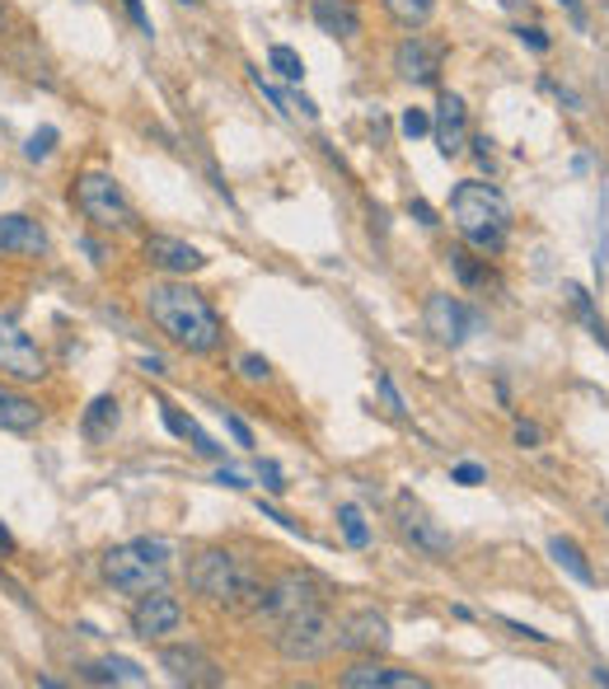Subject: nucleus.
<instances>
[{
  "instance_id": "40",
  "label": "nucleus",
  "mask_w": 609,
  "mask_h": 689,
  "mask_svg": "<svg viewBox=\"0 0 609 689\" xmlns=\"http://www.w3.org/2000/svg\"><path fill=\"white\" fill-rule=\"evenodd\" d=\"M520 38H525V43H530L535 52H544V48H549V38H544V29H520Z\"/></svg>"
},
{
  "instance_id": "10",
  "label": "nucleus",
  "mask_w": 609,
  "mask_h": 689,
  "mask_svg": "<svg viewBox=\"0 0 609 689\" xmlns=\"http://www.w3.org/2000/svg\"><path fill=\"white\" fill-rule=\"evenodd\" d=\"M183 629V600L170 596V587H155V591H145L136 596L132 605V634L145 638V642H164L170 634Z\"/></svg>"
},
{
  "instance_id": "3",
  "label": "nucleus",
  "mask_w": 609,
  "mask_h": 689,
  "mask_svg": "<svg viewBox=\"0 0 609 689\" xmlns=\"http://www.w3.org/2000/svg\"><path fill=\"white\" fill-rule=\"evenodd\" d=\"M450 221L474 249L483 254H501V244L511 235V202L501 197V188L465 179L450 193Z\"/></svg>"
},
{
  "instance_id": "13",
  "label": "nucleus",
  "mask_w": 609,
  "mask_h": 689,
  "mask_svg": "<svg viewBox=\"0 0 609 689\" xmlns=\"http://www.w3.org/2000/svg\"><path fill=\"white\" fill-rule=\"evenodd\" d=\"M423 324H427V333L440 347H459L478 328V320L450 296V291H432L427 305H423Z\"/></svg>"
},
{
  "instance_id": "6",
  "label": "nucleus",
  "mask_w": 609,
  "mask_h": 689,
  "mask_svg": "<svg viewBox=\"0 0 609 689\" xmlns=\"http://www.w3.org/2000/svg\"><path fill=\"white\" fill-rule=\"evenodd\" d=\"M333 638H338V624H333V615L324 610H301L277 624V634H272V642H277V657L291 661V666H314L324 661L333 652Z\"/></svg>"
},
{
  "instance_id": "22",
  "label": "nucleus",
  "mask_w": 609,
  "mask_h": 689,
  "mask_svg": "<svg viewBox=\"0 0 609 689\" xmlns=\"http://www.w3.org/2000/svg\"><path fill=\"white\" fill-rule=\"evenodd\" d=\"M549 554L558 558V568H567V573H572V577L581 581V587H591V581H596V568H591V563H586V554H581L577 539L554 535V539H549Z\"/></svg>"
},
{
  "instance_id": "43",
  "label": "nucleus",
  "mask_w": 609,
  "mask_h": 689,
  "mask_svg": "<svg viewBox=\"0 0 609 689\" xmlns=\"http://www.w3.org/2000/svg\"><path fill=\"white\" fill-rule=\"evenodd\" d=\"M6 24H10V6L0 0V33H6Z\"/></svg>"
},
{
  "instance_id": "35",
  "label": "nucleus",
  "mask_w": 609,
  "mask_h": 689,
  "mask_svg": "<svg viewBox=\"0 0 609 689\" xmlns=\"http://www.w3.org/2000/svg\"><path fill=\"white\" fill-rule=\"evenodd\" d=\"M122 10L132 14V24H136L141 33H151V14H145V6H141V0H122Z\"/></svg>"
},
{
  "instance_id": "42",
  "label": "nucleus",
  "mask_w": 609,
  "mask_h": 689,
  "mask_svg": "<svg viewBox=\"0 0 609 689\" xmlns=\"http://www.w3.org/2000/svg\"><path fill=\"white\" fill-rule=\"evenodd\" d=\"M0 554H14V535L6 526H0Z\"/></svg>"
},
{
  "instance_id": "15",
  "label": "nucleus",
  "mask_w": 609,
  "mask_h": 689,
  "mask_svg": "<svg viewBox=\"0 0 609 689\" xmlns=\"http://www.w3.org/2000/svg\"><path fill=\"white\" fill-rule=\"evenodd\" d=\"M338 685H343V689H427V680L417 676V671H408V666L375 661V657L352 661L347 671L338 676Z\"/></svg>"
},
{
  "instance_id": "41",
  "label": "nucleus",
  "mask_w": 609,
  "mask_h": 689,
  "mask_svg": "<svg viewBox=\"0 0 609 689\" xmlns=\"http://www.w3.org/2000/svg\"><path fill=\"white\" fill-rule=\"evenodd\" d=\"M413 212H417V216H423L427 225H436V212H432V206H427V202H413Z\"/></svg>"
},
{
  "instance_id": "44",
  "label": "nucleus",
  "mask_w": 609,
  "mask_h": 689,
  "mask_svg": "<svg viewBox=\"0 0 609 689\" xmlns=\"http://www.w3.org/2000/svg\"><path fill=\"white\" fill-rule=\"evenodd\" d=\"M183 6H197V0H183Z\"/></svg>"
},
{
  "instance_id": "7",
  "label": "nucleus",
  "mask_w": 609,
  "mask_h": 689,
  "mask_svg": "<svg viewBox=\"0 0 609 689\" xmlns=\"http://www.w3.org/2000/svg\"><path fill=\"white\" fill-rule=\"evenodd\" d=\"M0 375L14 385H38V381H48V357H43V347H38L24 324L10 320V315H0Z\"/></svg>"
},
{
  "instance_id": "27",
  "label": "nucleus",
  "mask_w": 609,
  "mask_h": 689,
  "mask_svg": "<svg viewBox=\"0 0 609 689\" xmlns=\"http://www.w3.org/2000/svg\"><path fill=\"white\" fill-rule=\"evenodd\" d=\"M450 263H455V273H459V282H465V286H483V282H488V267H478L469 254H450Z\"/></svg>"
},
{
  "instance_id": "17",
  "label": "nucleus",
  "mask_w": 609,
  "mask_h": 689,
  "mask_svg": "<svg viewBox=\"0 0 609 689\" xmlns=\"http://www.w3.org/2000/svg\"><path fill=\"white\" fill-rule=\"evenodd\" d=\"M432 136H436V151L440 160H459L469 145V109L459 94H440L436 103V118H432Z\"/></svg>"
},
{
  "instance_id": "19",
  "label": "nucleus",
  "mask_w": 609,
  "mask_h": 689,
  "mask_svg": "<svg viewBox=\"0 0 609 689\" xmlns=\"http://www.w3.org/2000/svg\"><path fill=\"white\" fill-rule=\"evenodd\" d=\"M43 404L33 399V394H24L14 381L0 385V432H38L43 427Z\"/></svg>"
},
{
  "instance_id": "30",
  "label": "nucleus",
  "mask_w": 609,
  "mask_h": 689,
  "mask_svg": "<svg viewBox=\"0 0 609 689\" xmlns=\"http://www.w3.org/2000/svg\"><path fill=\"white\" fill-rule=\"evenodd\" d=\"M240 375H244L248 385H263L267 375H272V366H267L263 357H254V352H248V357H240Z\"/></svg>"
},
{
  "instance_id": "25",
  "label": "nucleus",
  "mask_w": 609,
  "mask_h": 689,
  "mask_svg": "<svg viewBox=\"0 0 609 689\" xmlns=\"http://www.w3.org/2000/svg\"><path fill=\"white\" fill-rule=\"evenodd\" d=\"M338 526H343V535H347L352 549H366V545H371L366 516H362V507H356V503H343V507H338Z\"/></svg>"
},
{
  "instance_id": "12",
  "label": "nucleus",
  "mask_w": 609,
  "mask_h": 689,
  "mask_svg": "<svg viewBox=\"0 0 609 689\" xmlns=\"http://www.w3.org/2000/svg\"><path fill=\"white\" fill-rule=\"evenodd\" d=\"M160 666L170 671L174 685H193V689L225 685L221 661H216V657H206L197 642H170V647H160Z\"/></svg>"
},
{
  "instance_id": "4",
  "label": "nucleus",
  "mask_w": 609,
  "mask_h": 689,
  "mask_svg": "<svg viewBox=\"0 0 609 689\" xmlns=\"http://www.w3.org/2000/svg\"><path fill=\"white\" fill-rule=\"evenodd\" d=\"M103 581L122 596H145L170 581V545L164 539H132V545H113L103 554Z\"/></svg>"
},
{
  "instance_id": "9",
  "label": "nucleus",
  "mask_w": 609,
  "mask_h": 689,
  "mask_svg": "<svg viewBox=\"0 0 609 689\" xmlns=\"http://www.w3.org/2000/svg\"><path fill=\"white\" fill-rule=\"evenodd\" d=\"M394 520H398V535H404V539H408V545H413L417 554H427V558H450V549H455L450 530L440 526V520H436V516H432L423 503H413L408 493L398 497Z\"/></svg>"
},
{
  "instance_id": "14",
  "label": "nucleus",
  "mask_w": 609,
  "mask_h": 689,
  "mask_svg": "<svg viewBox=\"0 0 609 689\" xmlns=\"http://www.w3.org/2000/svg\"><path fill=\"white\" fill-rule=\"evenodd\" d=\"M141 259L151 263L155 273H164V277H193V273H202V267H206L202 249L183 244L174 235H145L141 240Z\"/></svg>"
},
{
  "instance_id": "33",
  "label": "nucleus",
  "mask_w": 609,
  "mask_h": 689,
  "mask_svg": "<svg viewBox=\"0 0 609 689\" xmlns=\"http://www.w3.org/2000/svg\"><path fill=\"white\" fill-rule=\"evenodd\" d=\"M258 478H263V484H267L272 493H286V478H282V469L272 465V459H263V465H258Z\"/></svg>"
},
{
  "instance_id": "34",
  "label": "nucleus",
  "mask_w": 609,
  "mask_h": 689,
  "mask_svg": "<svg viewBox=\"0 0 609 689\" xmlns=\"http://www.w3.org/2000/svg\"><path fill=\"white\" fill-rule=\"evenodd\" d=\"M187 442H193V446H197V455H206V459H221V455H225V450H221V446H216V442H212V436H206L202 427H197L193 436H187Z\"/></svg>"
},
{
  "instance_id": "20",
  "label": "nucleus",
  "mask_w": 609,
  "mask_h": 689,
  "mask_svg": "<svg viewBox=\"0 0 609 689\" xmlns=\"http://www.w3.org/2000/svg\"><path fill=\"white\" fill-rule=\"evenodd\" d=\"M314 24L333 38H356L362 33V14L352 0H314Z\"/></svg>"
},
{
  "instance_id": "1",
  "label": "nucleus",
  "mask_w": 609,
  "mask_h": 689,
  "mask_svg": "<svg viewBox=\"0 0 609 689\" xmlns=\"http://www.w3.org/2000/svg\"><path fill=\"white\" fill-rule=\"evenodd\" d=\"M141 310L164 338H170L187 357H212L225 343V324L212 310V301L183 277H160L141 291Z\"/></svg>"
},
{
  "instance_id": "28",
  "label": "nucleus",
  "mask_w": 609,
  "mask_h": 689,
  "mask_svg": "<svg viewBox=\"0 0 609 689\" xmlns=\"http://www.w3.org/2000/svg\"><path fill=\"white\" fill-rule=\"evenodd\" d=\"M52 145H57V128H38V132L29 136V145H24V155H29V160H48Z\"/></svg>"
},
{
  "instance_id": "18",
  "label": "nucleus",
  "mask_w": 609,
  "mask_h": 689,
  "mask_svg": "<svg viewBox=\"0 0 609 689\" xmlns=\"http://www.w3.org/2000/svg\"><path fill=\"white\" fill-rule=\"evenodd\" d=\"M0 254L43 259L48 254V230H43V221H33L24 212H6V216H0Z\"/></svg>"
},
{
  "instance_id": "21",
  "label": "nucleus",
  "mask_w": 609,
  "mask_h": 689,
  "mask_svg": "<svg viewBox=\"0 0 609 689\" xmlns=\"http://www.w3.org/2000/svg\"><path fill=\"white\" fill-rule=\"evenodd\" d=\"M80 676L90 685H145V671L128 657H103V661H90L80 666Z\"/></svg>"
},
{
  "instance_id": "32",
  "label": "nucleus",
  "mask_w": 609,
  "mask_h": 689,
  "mask_svg": "<svg viewBox=\"0 0 609 689\" xmlns=\"http://www.w3.org/2000/svg\"><path fill=\"white\" fill-rule=\"evenodd\" d=\"M483 465H474V459H465V465H455V484H465V488H478L483 484Z\"/></svg>"
},
{
  "instance_id": "2",
  "label": "nucleus",
  "mask_w": 609,
  "mask_h": 689,
  "mask_svg": "<svg viewBox=\"0 0 609 689\" xmlns=\"http://www.w3.org/2000/svg\"><path fill=\"white\" fill-rule=\"evenodd\" d=\"M187 591L235 615H263L267 605V581H258L230 549H197L187 563Z\"/></svg>"
},
{
  "instance_id": "29",
  "label": "nucleus",
  "mask_w": 609,
  "mask_h": 689,
  "mask_svg": "<svg viewBox=\"0 0 609 689\" xmlns=\"http://www.w3.org/2000/svg\"><path fill=\"white\" fill-rule=\"evenodd\" d=\"M160 408H164V427H170L174 436H183V442H187V436L197 432V423H193V417H183L174 404H160Z\"/></svg>"
},
{
  "instance_id": "31",
  "label": "nucleus",
  "mask_w": 609,
  "mask_h": 689,
  "mask_svg": "<svg viewBox=\"0 0 609 689\" xmlns=\"http://www.w3.org/2000/svg\"><path fill=\"white\" fill-rule=\"evenodd\" d=\"M432 132V118L423 109H408L404 113V136H427Z\"/></svg>"
},
{
  "instance_id": "37",
  "label": "nucleus",
  "mask_w": 609,
  "mask_h": 689,
  "mask_svg": "<svg viewBox=\"0 0 609 689\" xmlns=\"http://www.w3.org/2000/svg\"><path fill=\"white\" fill-rule=\"evenodd\" d=\"M225 427H230V436H235L240 446H254V432H248V427L240 423V417H225Z\"/></svg>"
},
{
  "instance_id": "16",
  "label": "nucleus",
  "mask_w": 609,
  "mask_h": 689,
  "mask_svg": "<svg viewBox=\"0 0 609 689\" xmlns=\"http://www.w3.org/2000/svg\"><path fill=\"white\" fill-rule=\"evenodd\" d=\"M333 647H343V652H385L389 647V619L380 610H352L343 624H338V638H333Z\"/></svg>"
},
{
  "instance_id": "26",
  "label": "nucleus",
  "mask_w": 609,
  "mask_h": 689,
  "mask_svg": "<svg viewBox=\"0 0 609 689\" xmlns=\"http://www.w3.org/2000/svg\"><path fill=\"white\" fill-rule=\"evenodd\" d=\"M267 61H272V71H277L282 80H291V85H296V80H305V61H301V52H291V48H272L267 52Z\"/></svg>"
},
{
  "instance_id": "38",
  "label": "nucleus",
  "mask_w": 609,
  "mask_h": 689,
  "mask_svg": "<svg viewBox=\"0 0 609 689\" xmlns=\"http://www.w3.org/2000/svg\"><path fill=\"white\" fill-rule=\"evenodd\" d=\"M516 442L520 446H539V427L535 423H516Z\"/></svg>"
},
{
  "instance_id": "23",
  "label": "nucleus",
  "mask_w": 609,
  "mask_h": 689,
  "mask_svg": "<svg viewBox=\"0 0 609 689\" xmlns=\"http://www.w3.org/2000/svg\"><path fill=\"white\" fill-rule=\"evenodd\" d=\"M385 14L394 19L398 29H427L432 24V14H436V0H380Z\"/></svg>"
},
{
  "instance_id": "11",
  "label": "nucleus",
  "mask_w": 609,
  "mask_h": 689,
  "mask_svg": "<svg viewBox=\"0 0 609 689\" xmlns=\"http://www.w3.org/2000/svg\"><path fill=\"white\" fill-rule=\"evenodd\" d=\"M440 67H446V43H440V38H427L413 29L404 43L394 48V71L404 75L408 85H436Z\"/></svg>"
},
{
  "instance_id": "5",
  "label": "nucleus",
  "mask_w": 609,
  "mask_h": 689,
  "mask_svg": "<svg viewBox=\"0 0 609 689\" xmlns=\"http://www.w3.org/2000/svg\"><path fill=\"white\" fill-rule=\"evenodd\" d=\"M71 197H75V206H80V216H85L94 230H103V235H128V230L136 225V206L128 202L122 183H118L109 170H85V174H75Z\"/></svg>"
},
{
  "instance_id": "36",
  "label": "nucleus",
  "mask_w": 609,
  "mask_h": 689,
  "mask_svg": "<svg viewBox=\"0 0 609 689\" xmlns=\"http://www.w3.org/2000/svg\"><path fill=\"white\" fill-rule=\"evenodd\" d=\"M375 385H380V394H385V404H389L394 413H404V399H398V389H394V381H389V375H380V381H375Z\"/></svg>"
},
{
  "instance_id": "24",
  "label": "nucleus",
  "mask_w": 609,
  "mask_h": 689,
  "mask_svg": "<svg viewBox=\"0 0 609 689\" xmlns=\"http://www.w3.org/2000/svg\"><path fill=\"white\" fill-rule=\"evenodd\" d=\"M113 423H118V399H113V394H99V399L85 408V436H90V442H99V436L109 432Z\"/></svg>"
},
{
  "instance_id": "39",
  "label": "nucleus",
  "mask_w": 609,
  "mask_h": 689,
  "mask_svg": "<svg viewBox=\"0 0 609 689\" xmlns=\"http://www.w3.org/2000/svg\"><path fill=\"white\" fill-rule=\"evenodd\" d=\"M216 484H225V488H248V478H244L240 469H221V474H216Z\"/></svg>"
},
{
  "instance_id": "8",
  "label": "nucleus",
  "mask_w": 609,
  "mask_h": 689,
  "mask_svg": "<svg viewBox=\"0 0 609 689\" xmlns=\"http://www.w3.org/2000/svg\"><path fill=\"white\" fill-rule=\"evenodd\" d=\"M328 600V587L314 573H282L277 581H267V605H263V615L272 619H291V615H301V610H319V605Z\"/></svg>"
}]
</instances>
